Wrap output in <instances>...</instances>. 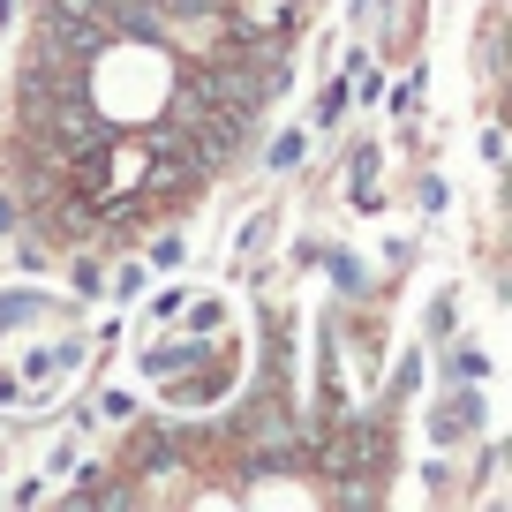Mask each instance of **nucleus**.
I'll list each match as a JSON object with an SVG mask.
<instances>
[{
	"instance_id": "20",
	"label": "nucleus",
	"mask_w": 512,
	"mask_h": 512,
	"mask_svg": "<svg viewBox=\"0 0 512 512\" xmlns=\"http://www.w3.org/2000/svg\"><path fill=\"white\" fill-rule=\"evenodd\" d=\"M0 234H16V196H0Z\"/></svg>"
},
{
	"instance_id": "15",
	"label": "nucleus",
	"mask_w": 512,
	"mask_h": 512,
	"mask_svg": "<svg viewBox=\"0 0 512 512\" xmlns=\"http://www.w3.org/2000/svg\"><path fill=\"white\" fill-rule=\"evenodd\" d=\"M98 415H106V422H128V415H136V400H128V392H98Z\"/></svg>"
},
{
	"instance_id": "19",
	"label": "nucleus",
	"mask_w": 512,
	"mask_h": 512,
	"mask_svg": "<svg viewBox=\"0 0 512 512\" xmlns=\"http://www.w3.org/2000/svg\"><path fill=\"white\" fill-rule=\"evenodd\" d=\"M415 204H422V211H445V181L430 174V181H422V189H415Z\"/></svg>"
},
{
	"instance_id": "1",
	"label": "nucleus",
	"mask_w": 512,
	"mask_h": 512,
	"mask_svg": "<svg viewBox=\"0 0 512 512\" xmlns=\"http://www.w3.org/2000/svg\"><path fill=\"white\" fill-rule=\"evenodd\" d=\"M430 437H437V445H475V437H482V392H475V384H460V392L437 400Z\"/></svg>"
},
{
	"instance_id": "2",
	"label": "nucleus",
	"mask_w": 512,
	"mask_h": 512,
	"mask_svg": "<svg viewBox=\"0 0 512 512\" xmlns=\"http://www.w3.org/2000/svg\"><path fill=\"white\" fill-rule=\"evenodd\" d=\"M196 362H211V347H204V332L196 339H159V347H144V377H181V369H196Z\"/></svg>"
},
{
	"instance_id": "14",
	"label": "nucleus",
	"mask_w": 512,
	"mask_h": 512,
	"mask_svg": "<svg viewBox=\"0 0 512 512\" xmlns=\"http://www.w3.org/2000/svg\"><path fill=\"white\" fill-rule=\"evenodd\" d=\"M151 264H159V272H174V264H181V234H159V241H151Z\"/></svg>"
},
{
	"instance_id": "11",
	"label": "nucleus",
	"mask_w": 512,
	"mask_h": 512,
	"mask_svg": "<svg viewBox=\"0 0 512 512\" xmlns=\"http://www.w3.org/2000/svg\"><path fill=\"white\" fill-rule=\"evenodd\" d=\"M452 324H460V302H452V294H437V302H430V339H445Z\"/></svg>"
},
{
	"instance_id": "10",
	"label": "nucleus",
	"mask_w": 512,
	"mask_h": 512,
	"mask_svg": "<svg viewBox=\"0 0 512 512\" xmlns=\"http://www.w3.org/2000/svg\"><path fill=\"white\" fill-rule=\"evenodd\" d=\"M68 279H76V294H106V272H98V256H76V264H68Z\"/></svg>"
},
{
	"instance_id": "8",
	"label": "nucleus",
	"mask_w": 512,
	"mask_h": 512,
	"mask_svg": "<svg viewBox=\"0 0 512 512\" xmlns=\"http://www.w3.org/2000/svg\"><path fill=\"white\" fill-rule=\"evenodd\" d=\"M181 309H189V332H219V324H226V302H219V294H211V302H181Z\"/></svg>"
},
{
	"instance_id": "21",
	"label": "nucleus",
	"mask_w": 512,
	"mask_h": 512,
	"mask_svg": "<svg viewBox=\"0 0 512 512\" xmlns=\"http://www.w3.org/2000/svg\"><path fill=\"white\" fill-rule=\"evenodd\" d=\"M8 23H16V0H0V31H8Z\"/></svg>"
},
{
	"instance_id": "9",
	"label": "nucleus",
	"mask_w": 512,
	"mask_h": 512,
	"mask_svg": "<svg viewBox=\"0 0 512 512\" xmlns=\"http://www.w3.org/2000/svg\"><path fill=\"white\" fill-rule=\"evenodd\" d=\"M23 317H38V294H0V332H16Z\"/></svg>"
},
{
	"instance_id": "4",
	"label": "nucleus",
	"mask_w": 512,
	"mask_h": 512,
	"mask_svg": "<svg viewBox=\"0 0 512 512\" xmlns=\"http://www.w3.org/2000/svg\"><path fill=\"white\" fill-rule=\"evenodd\" d=\"M347 106H354V83H347V76H324V83H317V106H309V121H317V128H339V121H347Z\"/></svg>"
},
{
	"instance_id": "13",
	"label": "nucleus",
	"mask_w": 512,
	"mask_h": 512,
	"mask_svg": "<svg viewBox=\"0 0 512 512\" xmlns=\"http://www.w3.org/2000/svg\"><path fill=\"white\" fill-rule=\"evenodd\" d=\"M16 264H23V272H46L53 249H46V241H16Z\"/></svg>"
},
{
	"instance_id": "6",
	"label": "nucleus",
	"mask_w": 512,
	"mask_h": 512,
	"mask_svg": "<svg viewBox=\"0 0 512 512\" xmlns=\"http://www.w3.org/2000/svg\"><path fill=\"white\" fill-rule=\"evenodd\" d=\"M302 136H294V128H279V136H272V144H264V166H272V174H294V166H302Z\"/></svg>"
},
{
	"instance_id": "18",
	"label": "nucleus",
	"mask_w": 512,
	"mask_h": 512,
	"mask_svg": "<svg viewBox=\"0 0 512 512\" xmlns=\"http://www.w3.org/2000/svg\"><path fill=\"white\" fill-rule=\"evenodd\" d=\"M46 467H53V475H68V467H76V437H61V445L46 452Z\"/></svg>"
},
{
	"instance_id": "3",
	"label": "nucleus",
	"mask_w": 512,
	"mask_h": 512,
	"mask_svg": "<svg viewBox=\"0 0 512 512\" xmlns=\"http://www.w3.org/2000/svg\"><path fill=\"white\" fill-rule=\"evenodd\" d=\"M174 430H159V422H151V430H136L128 437V475H136V467H174Z\"/></svg>"
},
{
	"instance_id": "17",
	"label": "nucleus",
	"mask_w": 512,
	"mask_h": 512,
	"mask_svg": "<svg viewBox=\"0 0 512 512\" xmlns=\"http://www.w3.org/2000/svg\"><path fill=\"white\" fill-rule=\"evenodd\" d=\"M181 302H189V294H181V287H166V294H151V317H181Z\"/></svg>"
},
{
	"instance_id": "7",
	"label": "nucleus",
	"mask_w": 512,
	"mask_h": 512,
	"mask_svg": "<svg viewBox=\"0 0 512 512\" xmlns=\"http://www.w3.org/2000/svg\"><path fill=\"white\" fill-rule=\"evenodd\" d=\"M482 369H490V354H482V347H452L445 354V377H460V384H475Z\"/></svg>"
},
{
	"instance_id": "5",
	"label": "nucleus",
	"mask_w": 512,
	"mask_h": 512,
	"mask_svg": "<svg viewBox=\"0 0 512 512\" xmlns=\"http://www.w3.org/2000/svg\"><path fill=\"white\" fill-rule=\"evenodd\" d=\"M317 256H324V272H332L339 294H362L369 287V272H362V256H354V249H317Z\"/></svg>"
},
{
	"instance_id": "16",
	"label": "nucleus",
	"mask_w": 512,
	"mask_h": 512,
	"mask_svg": "<svg viewBox=\"0 0 512 512\" xmlns=\"http://www.w3.org/2000/svg\"><path fill=\"white\" fill-rule=\"evenodd\" d=\"M264 234H272V219L256 211V219H249V234H241V256H256V249H264Z\"/></svg>"
},
{
	"instance_id": "12",
	"label": "nucleus",
	"mask_w": 512,
	"mask_h": 512,
	"mask_svg": "<svg viewBox=\"0 0 512 512\" xmlns=\"http://www.w3.org/2000/svg\"><path fill=\"white\" fill-rule=\"evenodd\" d=\"M144 279H151V272H144V264H128V272H121V279H113V302H136V294H144Z\"/></svg>"
}]
</instances>
